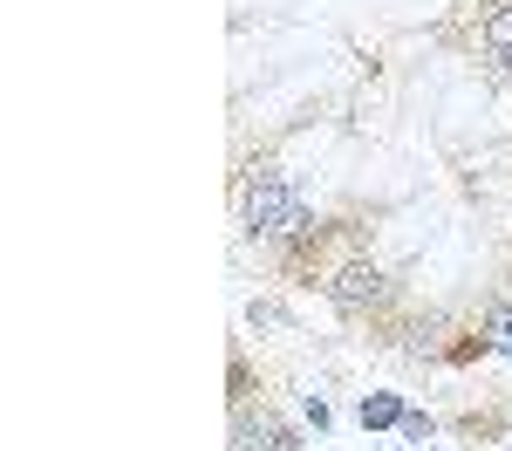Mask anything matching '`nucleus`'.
Masks as SVG:
<instances>
[{
  "mask_svg": "<svg viewBox=\"0 0 512 451\" xmlns=\"http://www.w3.org/2000/svg\"><path fill=\"white\" fill-rule=\"evenodd\" d=\"M294 219H301V199H294L287 178H260V185L246 192V226H253V233H287Z\"/></svg>",
  "mask_w": 512,
  "mask_h": 451,
  "instance_id": "obj_1",
  "label": "nucleus"
},
{
  "mask_svg": "<svg viewBox=\"0 0 512 451\" xmlns=\"http://www.w3.org/2000/svg\"><path fill=\"white\" fill-rule=\"evenodd\" d=\"M328 294H335V301H342V308H362V301H383V274H376V267H362V260H355V267H342V274H335V281H328Z\"/></svg>",
  "mask_w": 512,
  "mask_h": 451,
  "instance_id": "obj_2",
  "label": "nucleus"
},
{
  "mask_svg": "<svg viewBox=\"0 0 512 451\" xmlns=\"http://www.w3.org/2000/svg\"><path fill=\"white\" fill-rule=\"evenodd\" d=\"M233 451H294V431L274 417H239V445Z\"/></svg>",
  "mask_w": 512,
  "mask_h": 451,
  "instance_id": "obj_3",
  "label": "nucleus"
},
{
  "mask_svg": "<svg viewBox=\"0 0 512 451\" xmlns=\"http://www.w3.org/2000/svg\"><path fill=\"white\" fill-rule=\"evenodd\" d=\"M485 48H492V62H512V7H499L485 21Z\"/></svg>",
  "mask_w": 512,
  "mask_h": 451,
  "instance_id": "obj_4",
  "label": "nucleus"
},
{
  "mask_svg": "<svg viewBox=\"0 0 512 451\" xmlns=\"http://www.w3.org/2000/svg\"><path fill=\"white\" fill-rule=\"evenodd\" d=\"M362 424H369V431H383V424H403V404H396V397H362Z\"/></svg>",
  "mask_w": 512,
  "mask_h": 451,
  "instance_id": "obj_5",
  "label": "nucleus"
},
{
  "mask_svg": "<svg viewBox=\"0 0 512 451\" xmlns=\"http://www.w3.org/2000/svg\"><path fill=\"white\" fill-rule=\"evenodd\" d=\"M485 342H492V349H506V356H512V308H506V301H499V308L485 315Z\"/></svg>",
  "mask_w": 512,
  "mask_h": 451,
  "instance_id": "obj_6",
  "label": "nucleus"
},
{
  "mask_svg": "<svg viewBox=\"0 0 512 451\" xmlns=\"http://www.w3.org/2000/svg\"><path fill=\"white\" fill-rule=\"evenodd\" d=\"M246 315H253V328H280V322H287V315H280L274 301H253V308H246Z\"/></svg>",
  "mask_w": 512,
  "mask_h": 451,
  "instance_id": "obj_7",
  "label": "nucleus"
},
{
  "mask_svg": "<svg viewBox=\"0 0 512 451\" xmlns=\"http://www.w3.org/2000/svg\"><path fill=\"white\" fill-rule=\"evenodd\" d=\"M403 438H417V445H424V438H431V417H424V410H403Z\"/></svg>",
  "mask_w": 512,
  "mask_h": 451,
  "instance_id": "obj_8",
  "label": "nucleus"
}]
</instances>
